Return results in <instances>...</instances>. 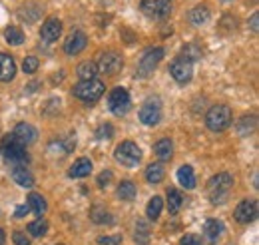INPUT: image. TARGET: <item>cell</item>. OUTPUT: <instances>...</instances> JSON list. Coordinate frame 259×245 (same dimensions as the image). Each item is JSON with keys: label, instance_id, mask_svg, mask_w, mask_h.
Returning <instances> with one entry per match:
<instances>
[{"label": "cell", "instance_id": "cell-1", "mask_svg": "<svg viewBox=\"0 0 259 245\" xmlns=\"http://www.w3.org/2000/svg\"><path fill=\"white\" fill-rule=\"evenodd\" d=\"M0 152H2V155H4L6 159L14 161L16 166H24V164H28V159H30L28 153H26V146H24L20 140H16L14 134H8V136L2 138V142H0Z\"/></svg>", "mask_w": 259, "mask_h": 245}, {"label": "cell", "instance_id": "cell-2", "mask_svg": "<svg viewBox=\"0 0 259 245\" xmlns=\"http://www.w3.org/2000/svg\"><path fill=\"white\" fill-rule=\"evenodd\" d=\"M231 187H233V178L229 174H218L207 182L205 191H207V197L211 199V203H222L227 199Z\"/></svg>", "mask_w": 259, "mask_h": 245}, {"label": "cell", "instance_id": "cell-3", "mask_svg": "<svg viewBox=\"0 0 259 245\" xmlns=\"http://www.w3.org/2000/svg\"><path fill=\"white\" fill-rule=\"evenodd\" d=\"M233 122V114L231 108L226 104H218L213 108H209V112L205 114V124L211 132H224Z\"/></svg>", "mask_w": 259, "mask_h": 245}, {"label": "cell", "instance_id": "cell-4", "mask_svg": "<svg viewBox=\"0 0 259 245\" xmlns=\"http://www.w3.org/2000/svg\"><path fill=\"white\" fill-rule=\"evenodd\" d=\"M104 82H100V80H84V82H78L76 86H74V96L78 98V100H82V102H96L98 98H102V94H104Z\"/></svg>", "mask_w": 259, "mask_h": 245}, {"label": "cell", "instance_id": "cell-5", "mask_svg": "<svg viewBox=\"0 0 259 245\" xmlns=\"http://www.w3.org/2000/svg\"><path fill=\"white\" fill-rule=\"evenodd\" d=\"M116 161L118 164H122V166H126V168H134V166H138V161L142 159V150H140V146L138 144H134V142H122L118 148H116Z\"/></svg>", "mask_w": 259, "mask_h": 245}, {"label": "cell", "instance_id": "cell-6", "mask_svg": "<svg viewBox=\"0 0 259 245\" xmlns=\"http://www.w3.org/2000/svg\"><path fill=\"white\" fill-rule=\"evenodd\" d=\"M130 104H132V100H130V94L126 88H114L110 96H108V108L112 110V114H116V116H124V114H128L130 110Z\"/></svg>", "mask_w": 259, "mask_h": 245}, {"label": "cell", "instance_id": "cell-7", "mask_svg": "<svg viewBox=\"0 0 259 245\" xmlns=\"http://www.w3.org/2000/svg\"><path fill=\"white\" fill-rule=\"evenodd\" d=\"M140 120L146 126H156L162 120V104L158 98H150L144 102V106L140 108Z\"/></svg>", "mask_w": 259, "mask_h": 245}, {"label": "cell", "instance_id": "cell-8", "mask_svg": "<svg viewBox=\"0 0 259 245\" xmlns=\"http://www.w3.org/2000/svg\"><path fill=\"white\" fill-rule=\"evenodd\" d=\"M162 58H163V48H150V50H146V54H144L142 60H140L138 74H140L142 78L150 76V74L154 72V68L162 62Z\"/></svg>", "mask_w": 259, "mask_h": 245}, {"label": "cell", "instance_id": "cell-9", "mask_svg": "<svg viewBox=\"0 0 259 245\" xmlns=\"http://www.w3.org/2000/svg\"><path fill=\"white\" fill-rule=\"evenodd\" d=\"M142 12L150 18H165L171 12L169 0H142Z\"/></svg>", "mask_w": 259, "mask_h": 245}, {"label": "cell", "instance_id": "cell-10", "mask_svg": "<svg viewBox=\"0 0 259 245\" xmlns=\"http://www.w3.org/2000/svg\"><path fill=\"white\" fill-rule=\"evenodd\" d=\"M169 74L176 82L180 84H188L194 76V68H192V62L184 60V58H176L169 66Z\"/></svg>", "mask_w": 259, "mask_h": 245}, {"label": "cell", "instance_id": "cell-11", "mask_svg": "<svg viewBox=\"0 0 259 245\" xmlns=\"http://www.w3.org/2000/svg\"><path fill=\"white\" fill-rule=\"evenodd\" d=\"M122 66H124V62H122V56H120V54H116V52H106V54H102L100 60H98V72H104V74L114 76V74H118V72L122 70Z\"/></svg>", "mask_w": 259, "mask_h": 245}, {"label": "cell", "instance_id": "cell-12", "mask_svg": "<svg viewBox=\"0 0 259 245\" xmlns=\"http://www.w3.org/2000/svg\"><path fill=\"white\" fill-rule=\"evenodd\" d=\"M257 217V203L253 199H243L235 208V219L239 223H251Z\"/></svg>", "mask_w": 259, "mask_h": 245}, {"label": "cell", "instance_id": "cell-13", "mask_svg": "<svg viewBox=\"0 0 259 245\" xmlns=\"http://www.w3.org/2000/svg\"><path fill=\"white\" fill-rule=\"evenodd\" d=\"M86 44H88V38L84 32H72L64 42V52L68 56H76L86 48Z\"/></svg>", "mask_w": 259, "mask_h": 245}, {"label": "cell", "instance_id": "cell-14", "mask_svg": "<svg viewBox=\"0 0 259 245\" xmlns=\"http://www.w3.org/2000/svg\"><path fill=\"white\" fill-rule=\"evenodd\" d=\"M60 34H62V22H60L58 18H48V20L42 24V28H40V36H42V40H46V42L58 40Z\"/></svg>", "mask_w": 259, "mask_h": 245}, {"label": "cell", "instance_id": "cell-15", "mask_svg": "<svg viewBox=\"0 0 259 245\" xmlns=\"http://www.w3.org/2000/svg\"><path fill=\"white\" fill-rule=\"evenodd\" d=\"M14 136H16V140H20L24 146L26 144H32V142H36V138H38V132H36V128L34 126H30V124L22 122L18 124L16 128H14V132H12Z\"/></svg>", "mask_w": 259, "mask_h": 245}, {"label": "cell", "instance_id": "cell-16", "mask_svg": "<svg viewBox=\"0 0 259 245\" xmlns=\"http://www.w3.org/2000/svg\"><path fill=\"white\" fill-rule=\"evenodd\" d=\"M16 76V64L12 56L0 52V82H10Z\"/></svg>", "mask_w": 259, "mask_h": 245}, {"label": "cell", "instance_id": "cell-17", "mask_svg": "<svg viewBox=\"0 0 259 245\" xmlns=\"http://www.w3.org/2000/svg\"><path fill=\"white\" fill-rule=\"evenodd\" d=\"M92 174V161L88 157H80L74 161V166L68 170V176L70 178H86Z\"/></svg>", "mask_w": 259, "mask_h": 245}, {"label": "cell", "instance_id": "cell-18", "mask_svg": "<svg viewBox=\"0 0 259 245\" xmlns=\"http://www.w3.org/2000/svg\"><path fill=\"white\" fill-rule=\"evenodd\" d=\"M12 180L18 185H22V187H32L34 185V176L30 174V170L24 168V166H16L12 170Z\"/></svg>", "mask_w": 259, "mask_h": 245}, {"label": "cell", "instance_id": "cell-19", "mask_svg": "<svg viewBox=\"0 0 259 245\" xmlns=\"http://www.w3.org/2000/svg\"><path fill=\"white\" fill-rule=\"evenodd\" d=\"M178 182L182 184V187L186 189H194L195 187V174L192 166H182L178 170Z\"/></svg>", "mask_w": 259, "mask_h": 245}, {"label": "cell", "instance_id": "cell-20", "mask_svg": "<svg viewBox=\"0 0 259 245\" xmlns=\"http://www.w3.org/2000/svg\"><path fill=\"white\" fill-rule=\"evenodd\" d=\"M76 74H78L80 82H84V80H94L98 74V66L94 64V62L86 60V62H82V64H78Z\"/></svg>", "mask_w": 259, "mask_h": 245}, {"label": "cell", "instance_id": "cell-21", "mask_svg": "<svg viewBox=\"0 0 259 245\" xmlns=\"http://www.w3.org/2000/svg\"><path fill=\"white\" fill-rule=\"evenodd\" d=\"M154 153H156L162 161L171 159V153H174V144H171V140L163 138L160 142H156V144H154Z\"/></svg>", "mask_w": 259, "mask_h": 245}, {"label": "cell", "instance_id": "cell-22", "mask_svg": "<svg viewBox=\"0 0 259 245\" xmlns=\"http://www.w3.org/2000/svg\"><path fill=\"white\" fill-rule=\"evenodd\" d=\"M182 206H184V197H182V193H180L178 189L169 187V189H167V210H169V214L176 215L180 210H182Z\"/></svg>", "mask_w": 259, "mask_h": 245}, {"label": "cell", "instance_id": "cell-23", "mask_svg": "<svg viewBox=\"0 0 259 245\" xmlns=\"http://www.w3.org/2000/svg\"><path fill=\"white\" fill-rule=\"evenodd\" d=\"M203 231H205V237H207L209 241H215V239L222 235L224 225H222V221H218V219H207L205 225H203Z\"/></svg>", "mask_w": 259, "mask_h": 245}, {"label": "cell", "instance_id": "cell-24", "mask_svg": "<svg viewBox=\"0 0 259 245\" xmlns=\"http://www.w3.org/2000/svg\"><path fill=\"white\" fill-rule=\"evenodd\" d=\"M28 208L32 210L36 215H42L46 214V210H48V203H46V199L40 195V193H30L28 195Z\"/></svg>", "mask_w": 259, "mask_h": 245}, {"label": "cell", "instance_id": "cell-25", "mask_svg": "<svg viewBox=\"0 0 259 245\" xmlns=\"http://www.w3.org/2000/svg\"><path fill=\"white\" fill-rule=\"evenodd\" d=\"M165 176V170H163L162 164H150L148 170H146V180L150 184H160Z\"/></svg>", "mask_w": 259, "mask_h": 245}, {"label": "cell", "instance_id": "cell-26", "mask_svg": "<svg viewBox=\"0 0 259 245\" xmlns=\"http://www.w3.org/2000/svg\"><path fill=\"white\" fill-rule=\"evenodd\" d=\"M4 38H6L8 44H12V46H20V44L24 42V32L20 30L18 26H8V28L4 30Z\"/></svg>", "mask_w": 259, "mask_h": 245}, {"label": "cell", "instance_id": "cell-27", "mask_svg": "<svg viewBox=\"0 0 259 245\" xmlns=\"http://www.w3.org/2000/svg\"><path fill=\"white\" fill-rule=\"evenodd\" d=\"M162 210H163V201H162V197L160 195H154L152 199H150V203H148V208H146V215L150 217V219H158L160 217V214H162Z\"/></svg>", "mask_w": 259, "mask_h": 245}, {"label": "cell", "instance_id": "cell-28", "mask_svg": "<svg viewBox=\"0 0 259 245\" xmlns=\"http://www.w3.org/2000/svg\"><path fill=\"white\" fill-rule=\"evenodd\" d=\"M190 20H192V24H195V26L205 24L209 20V10L205 6H195L194 10L190 12Z\"/></svg>", "mask_w": 259, "mask_h": 245}, {"label": "cell", "instance_id": "cell-29", "mask_svg": "<svg viewBox=\"0 0 259 245\" xmlns=\"http://www.w3.org/2000/svg\"><path fill=\"white\" fill-rule=\"evenodd\" d=\"M255 126H257L255 116H243L237 124V132H239V136H249L255 130Z\"/></svg>", "mask_w": 259, "mask_h": 245}, {"label": "cell", "instance_id": "cell-30", "mask_svg": "<svg viewBox=\"0 0 259 245\" xmlns=\"http://www.w3.org/2000/svg\"><path fill=\"white\" fill-rule=\"evenodd\" d=\"M118 197L120 199H124V201H132L134 197H136V185L132 184V182H122V184L118 185Z\"/></svg>", "mask_w": 259, "mask_h": 245}, {"label": "cell", "instance_id": "cell-31", "mask_svg": "<svg viewBox=\"0 0 259 245\" xmlns=\"http://www.w3.org/2000/svg\"><path fill=\"white\" fill-rule=\"evenodd\" d=\"M46 231H48V221L42 219V217L32 221V223L28 225V233H30L32 237H42V235H46Z\"/></svg>", "mask_w": 259, "mask_h": 245}, {"label": "cell", "instance_id": "cell-32", "mask_svg": "<svg viewBox=\"0 0 259 245\" xmlns=\"http://www.w3.org/2000/svg\"><path fill=\"white\" fill-rule=\"evenodd\" d=\"M180 58H184V60H188V62L199 60V58H201V48L195 46V44H188V46L182 50V56H180Z\"/></svg>", "mask_w": 259, "mask_h": 245}, {"label": "cell", "instance_id": "cell-33", "mask_svg": "<svg viewBox=\"0 0 259 245\" xmlns=\"http://www.w3.org/2000/svg\"><path fill=\"white\" fill-rule=\"evenodd\" d=\"M90 217H92V221H96V223H112L110 214H108L106 210H102V208H92Z\"/></svg>", "mask_w": 259, "mask_h": 245}, {"label": "cell", "instance_id": "cell-34", "mask_svg": "<svg viewBox=\"0 0 259 245\" xmlns=\"http://www.w3.org/2000/svg\"><path fill=\"white\" fill-rule=\"evenodd\" d=\"M148 237H150V229H148V225H146L144 221H138V225H136V241L144 245L146 241H148Z\"/></svg>", "mask_w": 259, "mask_h": 245}, {"label": "cell", "instance_id": "cell-35", "mask_svg": "<svg viewBox=\"0 0 259 245\" xmlns=\"http://www.w3.org/2000/svg\"><path fill=\"white\" fill-rule=\"evenodd\" d=\"M38 66H40V62L36 56H26V60L22 64V70L26 72V74H34L36 70H38Z\"/></svg>", "mask_w": 259, "mask_h": 245}, {"label": "cell", "instance_id": "cell-36", "mask_svg": "<svg viewBox=\"0 0 259 245\" xmlns=\"http://www.w3.org/2000/svg\"><path fill=\"white\" fill-rule=\"evenodd\" d=\"M96 136L100 140H110L112 136H114V128H112V124H102L100 128H98Z\"/></svg>", "mask_w": 259, "mask_h": 245}, {"label": "cell", "instance_id": "cell-37", "mask_svg": "<svg viewBox=\"0 0 259 245\" xmlns=\"http://www.w3.org/2000/svg\"><path fill=\"white\" fill-rule=\"evenodd\" d=\"M100 245H122V235H104L98 239Z\"/></svg>", "mask_w": 259, "mask_h": 245}, {"label": "cell", "instance_id": "cell-38", "mask_svg": "<svg viewBox=\"0 0 259 245\" xmlns=\"http://www.w3.org/2000/svg\"><path fill=\"white\" fill-rule=\"evenodd\" d=\"M12 241H14V245H30V237L24 231H14L12 233Z\"/></svg>", "mask_w": 259, "mask_h": 245}, {"label": "cell", "instance_id": "cell-39", "mask_svg": "<svg viewBox=\"0 0 259 245\" xmlns=\"http://www.w3.org/2000/svg\"><path fill=\"white\" fill-rule=\"evenodd\" d=\"M180 245H201V239H199V235H195V233H188V235L182 237Z\"/></svg>", "mask_w": 259, "mask_h": 245}, {"label": "cell", "instance_id": "cell-40", "mask_svg": "<svg viewBox=\"0 0 259 245\" xmlns=\"http://www.w3.org/2000/svg\"><path fill=\"white\" fill-rule=\"evenodd\" d=\"M112 178H114L112 172H102V174L98 176V185H100V187H106V185L112 182Z\"/></svg>", "mask_w": 259, "mask_h": 245}, {"label": "cell", "instance_id": "cell-41", "mask_svg": "<svg viewBox=\"0 0 259 245\" xmlns=\"http://www.w3.org/2000/svg\"><path fill=\"white\" fill-rule=\"evenodd\" d=\"M28 212H30V208H28V206H18V208H16V217H24V215L28 214Z\"/></svg>", "mask_w": 259, "mask_h": 245}, {"label": "cell", "instance_id": "cell-42", "mask_svg": "<svg viewBox=\"0 0 259 245\" xmlns=\"http://www.w3.org/2000/svg\"><path fill=\"white\" fill-rule=\"evenodd\" d=\"M259 16L257 14H253V16H251V22H249V26H251V30H257L259 28Z\"/></svg>", "mask_w": 259, "mask_h": 245}, {"label": "cell", "instance_id": "cell-43", "mask_svg": "<svg viewBox=\"0 0 259 245\" xmlns=\"http://www.w3.org/2000/svg\"><path fill=\"white\" fill-rule=\"evenodd\" d=\"M0 245H6V235H4V229H0Z\"/></svg>", "mask_w": 259, "mask_h": 245}]
</instances>
